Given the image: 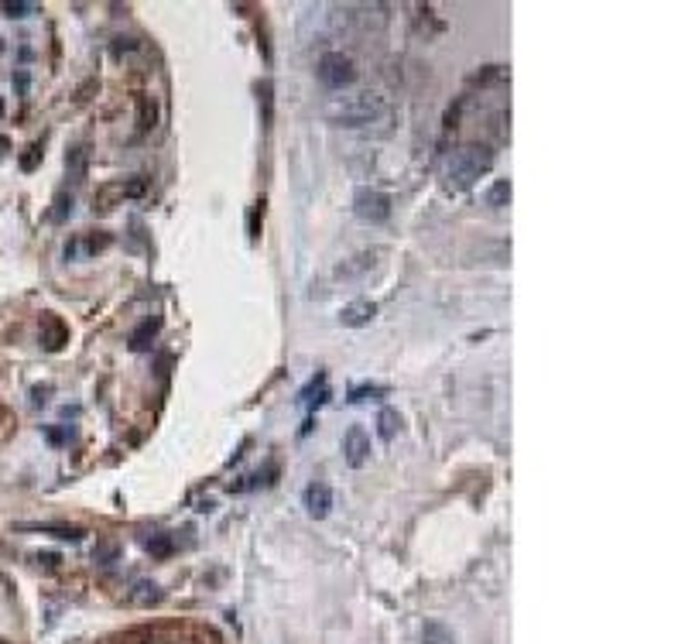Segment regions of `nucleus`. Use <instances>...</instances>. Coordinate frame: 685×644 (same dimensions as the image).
I'll list each match as a JSON object with an SVG mask.
<instances>
[{
	"instance_id": "nucleus-1",
	"label": "nucleus",
	"mask_w": 685,
	"mask_h": 644,
	"mask_svg": "<svg viewBox=\"0 0 685 644\" xmlns=\"http://www.w3.org/2000/svg\"><path fill=\"white\" fill-rule=\"evenodd\" d=\"M329 117L343 127H371V124H388L391 107L377 93H356V97H343L339 103H333Z\"/></svg>"
},
{
	"instance_id": "nucleus-2",
	"label": "nucleus",
	"mask_w": 685,
	"mask_h": 644,
	"mask_svg": "<svg viewBox=\"0 0 685 644\" xmlns=\"http://www.w3.org/2000/svg\"><path fill=\"white\" fill-rule=\"evenodd\" d=\"M490 168H493V148L473 141V144H463V148H456L449 155L446 178H449L452 189H470L473 182L480 175H487Z\"/></svg>"
},
{
	"instance_id": "nucleus-3",
	"label": "nucleus",
	"mask_w": 685,
	"mask_h": 644,
	"mask_svg": "<svg viewBox=\"0 0 685 644\" xmlns=\"http://www.w3.org/2000/svg\"><path fill=\"white\" fill-rule=\"evenodd\" d=\"M319 82L326 86V89H346L356 82V65L346 52H326L322 59H319Z\"/></svg>"
},
{
	"instance_id": "nucleus-4",
	"label": "nucleus",
	"mask_w": 685,
	"mask_h": 644,
	"mask_svg": "<svg viewBox=\"0 0 685 644\" xmlns=\"http://www.w3.org/2000/svg\"><path fill=\"white\" fill-rule=\"evenodd\" d=\"M148 192V182L144 178H124V182H110V185H103L93 199V209L99 213H110L114 206H117L120 199H141V195Z\"/></svg>"
},
{
	"instance_id": "nucleus-5",
	"label": "nucleus",
	"mask_w": 685,
	"mask_h": 644,
	"mask_svg": "<svg viewBox=\"0 0 685 644\" xmlns=\"http://www.w3.org/2000/svg\"><path fill=\"white\" fill-rule=\"evenodd\" d=\"M353 213L363 223H384L391 216V195L377 192V189H356L353 195Z\"/></svg>"
},
{
	"instance_id": "nucleus-6",
	"label": "nucleus",
	"mask_w": 685,
	"mask_h": 644,
	"mask_svg": "<svg viewBox=\"0 0 685 644\" xmlns=\"http://www.w3.org/2000/svg\"><path fill=\"white\" fill-rule=\"evenodd\" d=\"M41 346L48 353H59L65 343H69V326L62 322L55 312H45L41 315Z\"/></svg>"
},
{
	"instance_id": "nucleus-7",
	"label": "nucleus",
	"mask_w": 685,
	"mask_h": 644,
	"mask_svg": "<svg viewBox=\"0 0 685 644\" xmlns=\"http://www.w3.org/2000/svg\"><path fill=\"white\" fill-rule=\"evenodd\" d=\"M343 452H346V463L353 469H360L367 459H371V435L360 429V425H353L346 432V439H343Z\"/></svg>"
},
{
	"instance_id": "nucleus-8",
	"label": "nucleus",
	"mask_w": 685,
	"mask_h": 644,
	"mask_svg": "<svg viewBox=\"0 0 685 644\" xmlns=\"http://www.w3.org/2000/svg\"><path fill=\"white\" fill-rule=\"evenodd\" d=\"M302 501H305V511H309L312 518H326V514L333 511V490L326 487V484H309L305 493H302Z\"/></svg>"
},
{
	"instance_id": "nucleus-9",
	"label": "nucleus",
	"mask_w": 685,
	"mask_h": 644,
	"mask_svg": "<svg viewBox=\"0 0 685 644\" xmlns=\"http://www.w3.org/2000/svg\"><path fill=\"white\" fill-rule=\"evenodd\" d=\"M373 315H377V305H373L371 298H360V302H350V305L339 312V322L350 326V329H360V326L371 322Z\"/></svg>"
},
{
	"instance_id": "nucleus-10",
	"label": "nucleus",
	"mask_w": 685,
	"mask_h": 644,
	"mask_svg": "<svg viewBox=\"0 0 685 644\" xmlns=\"http://www.w3.org/2000/svg\"><path fill=\"white\" fill-rule=\"evenodd\" d=\"M158 329H161V319H148V322H141L134 332H131V350H148L151 346V339L158 336Z\"/></svg>"
},
{
	"instance_id": "nucleus-11",
	"label": "nucleus",
	"mask_w": 685,
	"mask_h": 644,
	"mask_svg": "<svg viewBox=\"0 0 685 644\" xmlns=\"http://www.w3.org/2000/svg\"><path fill=\"white\" fill-rule=\"evenodd\" d=\"M422 644H456V634L442 621H429L422 627Z\"/></svg>"
},
{
	"instance_id": "nucleus-12",
	"label": "nucleus",
	"mask_w": 685,
	"mask_h": 644,
	"mask_svg": "<svg viewBox=\"0 0 685 644\" xmlns=\"http://www.w3.org/2000/svg\"><path fill=\"white\" fill-rule=\"evenodd\" d=\"M398 429H401V415L394 408H380V415H377V435H380L384 442H391L394 435H398Z\"/></svg>"
},
{
	"instance_id": "nucleus-13",
	"label": "nucleus",
	"mask_w": 685,
	"mask_h": 644,
	"mask_svg": "<svg viewBox=\"0 0 685 644\" xmlns=\"http://www.w3.org/2000/svg\"><path fill=\"white\" fill-rule=\"evenodd\" d=\"M155 124H158L155 99H151V97H141V103H137V131H141V134H148V131H155Z\"/></svg>"
},
{
	"instance_id": "nucleus-14",
	"label": "nucleus",
	"mask_w": 685,
	"mask_h": 644,
	"mask_svg": "<svg viewBox=\"0 0 685 644\" xmlns=\"http://www.w3.org/2000/svg\"><path fill=\"white\" fill-rule=\"evenodd\" d=\"M86 161H89L86 148H72V151L65 155V172H69L72 182H82V178H86Z\"/></svg>"
},
{
	"instance_id": "nucleus-15",
	"label": "nucleus",
	"mask_w": 685,
	"mask_h": 644,
	"mask_svg": "<svg viewBox=\"0 0 685 644\" xmlns=\"http://www.w3.org/2000/svg\"><path fill=\"white\" fill-rule=\"evenodd\" d=\"M21 528L45 531V535H55V538H65V542H79L82 538V528H72V525H21Z\"/></svg>"
},
{
	"instance_id": "nucleus-16",
	"label": "nucleus",
	"mask_w": 685,
	"mask_h": 644,
	"mask_svg": "<svg viewBox=\"0 0 685 644\" xmlns=\"http://www.w3.org/2000/svg\"><path fill=\"white\" fill-rule=\"evenodd\" d=\"M508 202H510V182H508V178H500V182H493V185H490L487 206L500 209V206H508Z\"/></svg>"
},
{
	"instance_id": "nucleus-17",
	"label": "nucleus",
	"mask_w": 685,
	"mask_h": 644,
	"mask_svg": "<svg viewBox=\"0 0 685 644\" xmlns=\"http://www.w3.org/2000/svg\"><path fill=\"white\" fill-rule=\"evenodd\" d=\"M134 604H141V606H151V604H158L161 600V589H158L155 583H137L134 586V596H131Z\"/></svg>"
},
{
	"instance_id": "nucleus-18",
	"label": "nucleus",
	"mask_w": 685,
	"mask_h": 644,
	"mask_svg": "<svg viewBox=\"0 0 685 644\" xmlns=\"http://www.w3.org/2000/svg\"><path fill=\"white\" fill-rule=\"evenodd\" d=\"M18 165H21V172H35V168H38L41 165V141H35V144L24 148V155H21Z\"/></svg>"
},
{
	"instance_id": "nucleus-19",
	"label": "nucleus",
	"mask_w": 685,
	"mask_h": 644,
	"mask_svg": "<svg viewBox=\"0 0 685 644\" xmlns=\"http://www.w3.org/2000/svg\"><path fill=\"white\" fill-rule=\"evenodd\" d=\"M0 11H4L7 18H28V14H35L38 7H35V4H24V0H4Z\"/></svg>"
},
{
	"instance_id": "nucleus-20",
	"label": "nucleus",
	"mask_w": 685,
	"mask_h": 644,
	"mask_svg": "<svg viewBox=\"0 0 685 644\" xmlns=\"http://www.w3.org/2000/svg\"><path fill=\"white\" fill-rule=\"evenodd\" d=\"M69 216H72V195L59 192L55 195V209H52V223H65Z\"/></svg>"
},
{
	"instance_id": "nucleus-21",
	"label": "nucleus",
	"mask_w": 685,
	"mask_h": 644,
	"mask_svg": "<svg viewBox=\"0 0 685 644\" xmlns=\"http://www.w3.org/2000/svg\"><path fill=\"white\" fill-rule=\"evenodd\" d=\"M110 240H114V236L103 234V230H99V234H89L86 240H82V251H86V254H99V251L110 247Z\"/></svg>"
},
{
	"instance_id": "nucleus-22",
	"label": "nucleus",
	"mask_w": 685,
	"mask_h": 644,
	"mask_svg": "<svg viewBox=\"0 0 685 644\" xmlns=\"http://www.w3.org/2000/svg\"><path fill=\"white\" fill-rule=\"evenodd\" d=\"M144 548H148L151 555H168V552H172V538H168V535H155V538L144 542Z\"/></svg>"
},
{
	"instance_id": "nucleus-23",
	"label": "nucleus",
	"mask_w": 685,
	"mask_h": 644,
	"mask_svg": "<svg viewBox=\"0 0 685 644\" xmlns=\"http://www.w3.org/2000/svg\"><path fill=\"white\" fill-rule=\"evenodd\" d=\"M388 391L377 388V384H363V388H353L350 391V401H367V398H384Z\"/></svg>"
},
{
	"instance_id": "nucleus-24",
	"label": "nucleus",
	"mask_w": 685,
	"mask_h": 644,
	"mask_svg": "<svg viewBox=\"0 0 685 644\" xmlns=\"http://www.w3.org/2000/svg\"><path fill=\"white\" fill-rule=\"evenodd\" d=\"M261 219H264V199L254 202V209H251V223H247V230H251V240L261 236Z\"/></svg>"
},
{
	"instance_id": "nucleus-25",
	"label": "nucleus",
	"mask_w": 685,
	"mask_h": 644,
	"mask_svg": "<svg viewBox=\"0 0 685 644\" xmlns=\"http://www.w3.org/2000/svg\"><path fill=\"white\" fill-rule=\"evenodd\" d=\"M114 552H117L114 545H103V548H97V552H93V559H97V562H103V559H114Z\"/></svg>"
},
{
	"instance_id": "nucleus-26",
	"label": "nucleus",
	"mask_w": 685,
	"mask_h": 644,
	"mask_svg": "<svg viewBox=\"0 0 685 644\" xmlns=\"http://www.w3.org/2000/svg\"><path fill=\"white\" fill-rule=\"evenodd\" d=\"M65 439H69V432H65V429H52V432H48V442H55V446L65 442Z\"/></svg>"
},
{
	"instance_id": "nucleus-27",
	"label": "nucleus",
	"mask_w": 685,
	"mask_h": 644,
	"mask_svg": "<svg viewBox=\"0 0 685 644\" xmlns=\"http://www.w3.org/2000/svg\"><path fill=\"white\" fill-rule=\"evenodd\" d=\"M38 562H45V566H59V555H55V552H45V555H38Z\"/></svg>"
},
{
	"instance_id": "nucleus-28",
	"label": "nucleus",
	"mask_w": 685,
	"mask_h": 644,
	"mask_svg": "<svg viewBox=\"0 0 685 644\" xmlns=\"http://www.w3.org/2000/svg\"><path fill=\"white\" fill-rule=\"evenodd\" d=\"M14 82H18V89H21V93L28 89V76H24V72H18V76H14Z\"/></svg>"
},
{
	"instance_id": "nucleus-29",
	"label": "nucleus",
	"mask_w": 685,
	"mask_h": 644,
	"mask_svg": "<svg viewBox=\"0 0 685 644\" xmlns=\"http://www.w3.org/2000/svg\"><path fill=\"white\" fill-rule=\"evenodd\" d=\"M7 151H11V141H7V137H4V134H0V158H4V155H7Z\"/></svg>"
}]
</instances>
